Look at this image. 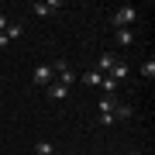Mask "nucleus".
<instances>
[{"instance_id": "nucleus-11", "label": "nucleus", "mask_w": 155, "mask_h": 155, "mask_svg": "<svg viewBox=\"0 0 155 155\" xmlns=\"http://www.w3.org/2000/svg\"><path fill=\"white\" fill-rule=\"evenodd\" d=\"M117 41H121V45H131L134 41V31L131 28H117Z\"/></svg>"}, {"instance_id": "nucleus-9", "label": "nucleus", "mask_w": 155, "mask_h": 155, "mask_svg": "<svg viewBox=\"0 0 155 155\" xmlns=\"http://www.w3.org/2000/svg\"><path fill=\"white\" fill-rule=\"evenodd\" d=\"M107 76H110L114 83H124V79H127V66H124V62H117V66H114L110 72H107Z\"/></svg>"}, {"instance_id": "nucleus-2", "label": "nucleus", "mask_w": 155, "mask_h": 155, "mask_svg": "<svg viewBox=\"0 0 155 155\" xmlns=\"http://www.w3.org/2000/svg\"><path fill=\"white\" fill-rule=\"evenodd\" d=\"M134 17H138V11H134L131 4H124L121 11H114V14H110V21H114V28H131Z\"/></svg>"}, {"instance_id": "nucleus-8", "label": "nucleus", "mask_w": 155, "mask_h": 155, "mask_svg": "<svg viewBox=\"0 0 155 155\" xmlns=\"http://www.w3.org/2000/svg\"><path fill=\"white\" fill-rule=\"evenodd\" d=\"M79 79H83V83H86V86H93V90H97L100 83H104V76H100V72H97V69H90V72H83V76H79Z\"/></svg>"}, {"instance_id": "nucleus-3", "label": "nucleus", "mask_w": 155, "mask_h": 155, "mask_svg": "<svg viewBox=\"0 0 155 155\" xmlns=\"http://www.w3.org/2000/svg\"><path fill=\"white\" fill-rule=\"evenodd\" d=\"M55 11H62L59 0H45V4L35 0V4H31V14H38V17H48V14H55Z\"/></svg>"}, {"instance_id": "nucleus-13", "label": "nucleus", "mask_w": 155, "mask_h": 155, "mask_svg": "<svg viewBox=\"0 0 155 155\" xmlns=\"http://www.w3.org/2000/svg\"><path fill=\"white\" fill-rule=\"evenodd\" d=\"M4 28H7V14L0 11V31H4Z\"/></svg>"}, {"instance_id": "nucleus-4", "label": "nucleus", "mask_w": 155, "mask_h": 155, "mask_svg": "<svg viewBox=\"0 0 155 155\" xmlns=\"http://www.w3.org/2000/svg\"><path fill=\"white\" fill-rule=\"evenodd\" d=\"M117 62H121V59H117V55H114V52H104V55H100V59H97V66H93V69L100 72V76H107V72H110V69L117 66Z\"/></svg>"}, {"instance_id": "nucleus-5", "label": "nucleus", "mask_w": 155, "mask_h": 155, "mask_svg": "<svg viewBox=\"0 0 155 155\" xmlns=\"http://www.w3.org/2000/svg\"><path fill=\"white\" fill-rule=\"evenodd\" d=\"M48 83H55V69L52 66H38L35 69V86H48Z\"/></svg>"}, {"instance_id": "nucleus-10", "label": "nucleus", "mask_w": 155, "mask_h": 155, "mask_svg": "<svg viewBox=\"0 0 155 155\" xmlns=\"http://www.w3.org/2000/svg\"><path fill=\"white\" fill-rule=\"evenodd\" d=\"M138 72H141V79H155V59H145L138 66Z\"/></svg>"}, {"instance_id": "nucleus-12", "label": "nucleus", "mask_w": 155, "mask_h": 155, "mask_svg": "<svg viewBox=\"0 0 155 155\" xmlns=\"http://www.w3.org/2000/svg\"><path fill=\"white\" fill-rule=\"evenodd\" d=\"M52 152H55L52 141H38V145H35V155H52Z\"/></svg>"}, {"instance_id": "nucleus-14", "label": "nucleus", "mask_w": 155, "mask_h": 155, "mask_svg": "<svg viewBox=\"0 0 155 155\" xmlns=\"http://www.w3.org/2000/svg\"><path fill=\"white\" fill-rule=\"evenodd\" d=\"M127 155H141V152H127Z\"/></svg>"}, {"instance_id": "nucleus-1", "label": "nucleus", "mask_w": 155, "mask_h": 155, "mask_svg": "<svg viewBox=\"0 0 155 155\" xmlns=\"http://www.w3.org/2000/svg\"><path fill=\"white\" fill-rule=\"evenodd\" d=\"M52 69H55V83H62V86H72V83H76V69H72L69 66V62L66 59H59V62H52Z\"/></svg>"}, {"instance_id": "nucleus-7", "label": "nucleus", "mask_w": 155, "mask_h": 155, "mask_svg": "<svg viewBox=\"0 0 155 155\" xmlns=\"http://www.w3.org/2000/svg\"><path fill=\"white\" fill-rule=\"evenodd\" d=\"M45 93H48L52 100H66V97H69V86H62V83H48V86H45Z\"/></svg>"}, {"instance_id": "nucleus-6", "label": "nucleus", "mask_w": 155, "mask_h": 155, "mask_svg": "<svg viewBox=\"0 0 155 155\" xmlns=\"http://www.w3.org/2000/svg\"><path fill=\"white\" fill-rule=\"evenodd\" d=\"M21 31H24V24H7V28L0 31V48H7V45H11L17 35H21Z\"/></svg>"}]
</instances>
